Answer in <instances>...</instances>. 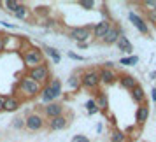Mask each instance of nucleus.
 Here are the masks:
<instances>
[{
  "instance_id": "nucleus-13",
  "label": "nucleus",
  "mask_w": 156,
  "mask_h": 142,
  "mask_svg": "<svg viewBox=\"0 0 156 142\" xmlns=\"http://www.w3.org/2000/svg\"><path fill=\"white\" fill-rule=\"evenodd\" d=\"M95 102H97V107H98V112H104V114L109 112V97H107L105 91H102V90L97 91Z\"/></svg>"
},
{
  "instance_id": "nucleus-34",
  "label": "nucleus",
  "mask_w": 156,
  "mask_h": 142,
  "mask_svg": "<svg viewBox=\"0 0 156 142\" xmlns=\"http://www.w3.org/2000/svg\"><path fill=\"white\" fill-rule=\"evenodd\" d=\"M35 14H39V16H48L49 14V7H37V11H35Z\"/></svg>"
},
{
  "instance_id": "nucleus-18",
  "label": "nucleus",
  "mask_w": 156,
  "mask_h": 142,
  "mask_svg": "<svg viewBox=\"0 0 156 142\" xmlns=\"http://www.w3.org/2000/svg\"><path fill=\"white\" fill-rule=\"evenodd\" d=\"M116 46L119 48V51H123V53H126L128 56H132V53H133V46H132V42L128 41L126 35H121L119 39H118V42H116Z\"/></svg>"
},
{
  "instance_id": "nucleus-25",
  "label": "nucleus",
  "mask_w": 156,
  "mask_h": 142,
  "mask_svg": "<svg viewBox=\"0 0 156 142\" xmlns=\"http://www.w3.org/2000/svg\"><path fill=\"white\" fill-rule=\"evenodd\" d=\"M121 65H125V67H132V65H137L139 63V56H135V55H132V56H125L119 60Z\"/></svg>"
},
{
  "instance_id": "nucleus-28",
  "label": "nucleus",
  "mask_w": 156,
  "mask_h": 142,
  "mask_svg": "<svg viewBox=\"0 0 156 142\" xmlns=\"http://www.w3.org/2000/svg\"><path fill=\"white\" fill-rule=\"evenodd\" d=\"M139 130H140V126H137V125H135V126H128L125 133L132 135V139H137V137H139Z\"/></svg>"
},
{
  "instance_id": "nucleus-16",
  "label": "nucleus",
  "mask_w": 156,
  "mask_h": 142,
  "mask_svg": "<svg viewBox=\"0 0 156 142\" xmlns=\"http://www.w3.org/2000/svg\"><path fill=\"white\" fill-rule=\"evenodd\" d=\"M130 95H132V100H133L135 104H139V105H144L146 104V93H144V88H142L140 84H137L130 91Z\"/></svg>"
},
{
  "instance_id": "nucleus-3",
  "label": "nucleus",
  "mask_w": 156,
  "mask_h": 142,
  "mask_svg": "<svg viewBox=\"0 0 156 142\" xmlns=\"http://www.w3.org/2000/svg\"><path fill=\"white\" fill-rule=\"evenodd\" d=\"M27 76H28L30 79H34L35 83H39V84L46 86L51 81L49 65L42 63V65H39V67H35V69H30V70H27Z\"/></svg>"
},
{
  "instance_id": "nucleus-17",
  "label": "nucleus",
  "mask_w": 156,
  "mask_h": 142,
  "mask_svg": "<svg viewBox=\"0 0 156 142\" xmlns=\"http://www.w3.org/2000/svg\"><path fill=\"white\" fill-rule=\"evenodd\" d=\"M149 118V107L144 104L137 109V112H135V121H137V126H142Z\"/></svg>"
},
{
  "instance_id": "nucleus-4",
  "label": "nucleus",
  "mask_w": 156,
  "mask_h": 142,
  "mask_svg": "<svg viewBox=\"0 0 156 142\" xmlns=\"http://www.w3.org/2000/svg\"><path fill=\"white\" fill-rule=\"evenodd\" d=\"M100 83V76L97 69H84L81 74V88L86 90H98Z\"/></svg>"
},
{
  "instance_id": "nucleus-21",
  "label": "nucleus",
  "mask_w": 156,
  "mask_h": 142,
  "mask_svg": "<svg viewBox=\"0 0 156 142\" xmlns=\"http://www.w3.org/2000/svg\"><path fill=\"white\" fill-rule=\"evenodd\" d=\"M42 51H44V55H48V56L53 60V63H60V62H62V55H60V51H58L56 48H51V46H46V44H44Z\"/></svg>"
},
{
  "instance_id": "nucleus-40",
  "label": "nucleus",
  "mask_w": 156,
  "mask_h": 142,
  "mask_svg": "<svg viewBox=\"0 0 156 142\" xmlns=\"http://www.w3.org/2000/svg\"><path fill=\"white\" fill-rule=\"evenodd\" d=\"M102 130H104V126H102V123H98V125H97V132L102 133Z\"/></svg>"
},
{
  "instance_id": "nucleus-2",
  "label": "nucleus",
  "mask_w": 156,
  "mask_h": 142,
  "mask_svg": "<svg viewBox=\"0 0 156 142\" xmlns=\"http://www.w3.org/2000/svg\"><path fill=\"white\" fill-rule=\"evenodd\" d=\"M21 58H23V63H25V67H27V70H30V69H35V67H39V65L46 63L44 62V53L41 48H35V46H23L21 49Z\"/></svg>"
},
{
  "instance_id": "nucleus-11",
  "label": "nucleus",
  "mask_w": 156,
  "mask_h": 142,
  "mask_svg": "<svg viewBox=\"0 0 156 142\" xmlns=\"http://www.w3.org/2000/svg\"><path fill=\"white\" fill-rule=\"evenodd\" d=\"M69 118L70 116H58V118H51V119L46 121V125H48V128H49L51 132H58V130H63V128H67V125H69Z\"/></svg>"
},
{
  "instance_id": "nucleus-12",
  "label": "nucleus",
  "mask_w": 156,
  "mask_h": 142,
  "mask_svg": "<svg viewBox=\"0 0 156 142\" xmlns=\"http://www.w3.org/2000/svg\"><path fill=\"white\" fill-rule=\"evenodd\" d=\"M65 114V107L60 104V102H53L49 105L44 107V116L51 119V118H58V116H63Z\"/></svg>"
},
{
  "instance_id": "nucleus-20",
  "label": "nucleus",
  "mask_w": 156,
  "mask_h": 142,
  "mask_svg": "<svg viewBox=\"0 0 156 142\" xmlns=\"http://www.w3.org/2000/svg\"><path fill=\"white\" fill-rule=\"evenodd\" d=\"M48 86L51 88V93H53V97L55 100H58L62 97V81L58 77H51V81L48 83Z\"/></svg>"
},
{
  "instance_id": "nucleus-35",
  "label": "nucleus",
  "mask_w": 156,
  "mask_h": 142,
  "mask_svg": "<svg viewBox=\"0 0 156 142\" xmlns=\"http://www.w3.org/2000/svg\"><path fill=\"white\" fill-rule=\"evenodd\" d=\"M5 34H0V53L2 51H5Z\"/></svg>"
},
{
  "instance_id": "nucleus-42",
  "label": "nucleus",
  "mask_w": 156,
  "mask_h": 142,
  "mask_svg": "<svg viewBox=\"0 0 156 142\" xmlns=\"http://www.w3.org/2000/svg\"><path fill=\"white\" fill-rule=\"evenodd\" d=\"M0 7H2V2H0Z\"/></svg>"
},
{
  "instance_id": "nucleus-39",
  "label": "nucleus",
  "mask_w": 156,
  "mask_h": 142,
  "mask_svg": "<svg viewBox=\"0 0 156 142\" xmlns=\"http://www.w3.org/2000/svg\"><path fill=\"white\" fill-rule=\"evenodd\" d=\"M79 49H84V48H88V42H83V44H77Z\"/></svg>"
},
{
  "instance_id": "nucleus-5",
  "label": "nucleus",
  "mask_w": 156,
  "mask_h": 142,
  "mask_svg": "<svg viewBox=\"0 0 156 142\" xmlns=\"http://www.w3.org/2000/svg\"><path fill=\"white\" fill-rule=\"evenodd\" d=\"M69 37L77 44L88 42V39L91 37V27H74L69 30Z\"/></svg>"
},
{
  "instance_id": "nucleus-41",
  "label": "nucleus",
  "mask_w": 156,
  "mask_h": 142,
  "mask_svg": "<svg viewBox=\"0 0 156 142\" xmlns=\"http://www.w3.org/2000/svg\"><path fill=\"white\" fill-rule=\"evenodd\" d=\"M151 79H156V72H151V76H149Z\"/></svg>"
},
{
  "instance_id": "nucleus-38",
  "label": "nucleus",
  "mask_w": 156,
  "mask_h": 142,
  "mask_svg": "<svg viewBox=\"0 0 156 142\" xmlns=\"http://www.w3.org/2000/svg\"><path fill=\"white\" fill-rule=\"evenodd\" d=\"M2 27H5V28H14V25H11L7 21H2Z\"/></svg>"
},
{
  "instance_id": "nucleus-37",
  "label": "nucleus",
  "mask_w": 156,
  "mask_h": 142,
  "mask_svg": "<svg viewBox=\"0 0 156 142\" xmlns=\"http://www.w3.org/2000/svg\"><path fill=\"white\" fill-rule=\"evenodd\" d=\"M151 98H153V102H156V86L151 90Z\"/></svg>"
},
{
  "instance_id": "nucleus-29",
  "label": "nucleus",
  "mask_w": 156,
  "mask_h": 142,
  "mask_svg": "<svg viewBox=\"0 0 156 142\" xmlns=\"http://www.w3.org/2000/svg\"><path fill=\"white\" fill-rule=\"evenodd\" d=\"M142 7H146L147 11H156V0H144Z\"/></svg>"
},
{
  "instance_id": "nucleus-6",
  "label": "nucleus",
  "mask_w": 156,
  "mask_h": 142,
  "mask_svg": "<svg viewBox=\"0 0 156 142\" xmlns=\"http://www.w3.org/2000/svg\"><path fill=\"white\" fill-rule=\"evenodd\" d=\"M44 116L39 112H30L27 116V119H25V128L28 130V132H39V130H42L44 126Z\"/></svg>"
},
{
  "instance_id": "nucleus-22",
  "label": "nucleus",
  "mask_w": 156,
  "mask_h": 142,
  "mask_svg": "<svg viewBox=\"0 0 156 142\" xmlns=\"http://www.w3.org/2000/svg\"><path fill=\"white\" fill-rule=\"evenodd\" d=\"M12 16L14 18H18V20H28V16H30V9L25 5V4H20V7L16 9L14 12H12Z\"/></svg>"
},
{
  "instance_id": "nucleus-31",
  "label": "nucleus",
  "mask_w": 156,
  "mask_h": 142,
  "mask_svg": "<svg viewBox=\"0 0 156 142\" xmlns=\"http://www.w3.org/2000/svg\"><path fill=\"white\" fill-rule=\"evenodd\" d=\"M146 18H147V21L151 23V25L156 27V11H147V12H146Z\"/></svg>"
},
{
  "instance_id": "nucleus-1",
  "label": "nucleus",
  "mask_w": 156,
  "mask_h": 142,
  "mask_svg": "<svg viewBox=\"0 0 156 142\" xmlns=\"http://www.w3.org/2000/svg\"><path fill=\"white\" fill-rule=\"evenodd\" d=\"M41 91H42V84L35 83L34 79H30L27 74L20 77V81H18V95L16 97L21 100V102L23 100L35 98V97L41 95Z\"/></svg>"
},
{
  "instance_id": "nucleus-8",
  "label": "nucleus",
  "mask_w": 156,
  "mask_h": 142,
  "mask_svg": "<svg viewBox=\"0 0 156 142\" xmlns=\"http://www.w3.org/2000/svg\"><path fill=\"white\" fill-rule=\"evenodd\" d=\"M121 35H125V30L121 28V27H118V25H114L112 28L105 34V37L102 39V44H105V46H112V44L118 42V39H119Z\"/></svg>"
},
{
  "instance_id": "nucleus-24",
  "label": "nucleus",
  "mask_w": 156,
  "mask_h": 142,
  "mask_svg": "<svg viewBox=\"0 0 156 142\" xmlns=\"http://www.w3.org/2000/svg\"><path fill=\"white\" fill-rule=\"evenodd\" d=\"M84 107H86V111H88V114H90V116H93V114L98 112V107H97V102H95V98L86 100Z\"/></svg>"
},
{
  "instance_id": "nucleus-14",
  "label": "nucleus",
  "mask_w": 156,
  "mask_h": 142,
  "mask_svg": "<svg viewBox=\"0 0 156 142\" xmlns=\"http://www.w3.org/2000/svg\"><path fill=\"white\" fill-rule=\"evenodd\" d=\"M118 83H119L125 90H128V91H132L135 86L139 84L137 79H135L133 76H130V74H119V76H118Z\"/></svg>"
},
{
  "instance_id": "nucleus-32",
  "label": "nucleus",
  "mask_w": 156,
  "mask_h": 142,
  "mask_svg": "<svg viewBox=\"0 0 156 142\" xmlns=\"http://www.w3.org/2000/svg\"><path fill=\"white\" fill-rule=\"evenodd\" d=\"M70 142H90V139H88L86 135L79 133V135H74V137H72V140H70Z\"/></svg>"
},
{
  "instance_id": "nucleus-27",
  "label": "nucleus",
  "mask_w": 156,
  "mask_h": 142,
  "mask_svg": "<svg viewBox=\"0 0 156 142\" xmlns=\"http://www.w3.org/2000/svg\"><path fill=\"white\" fill-rule=\"evenodd\" d=\"M77 4L83 9H86V11H93V9H95V5H97V2H93V0H79Z\"/></svg>"
},
{
  "instance_id": "nucleus-36",
  "label": "nucleus",
  "mask_w": 156,
  "mask_h": 142,
  "mask_svg": "<svg viewBox=\"0 0 156 142\" xmlns=\"http://www.w3.org/2000/svg\"><path fill=\"white\" fill-rule=\"evenodd\" d=\"M4 102H5V95H0V112L4 111Z\"/></svg>"
},
{
  "instance_id": "nucleus-9",
  "label": "nucleus",
  "mask_w": 156,
  "mask_h": 142,
  "mask_svg": "<svg viewBox=\"0 0 156 142\" xmlns=\"http://www.w3.org/2000/svg\"><path fill=\"white\" fill-rule=\"evenodd\" d=\"M128 20L133 23V27L139 30L140 34H144V35L149 34V27H147V23H146V20H144L142 16H139L137 12H133V11H130V12H128Z\"/></svg>"
},
{
  "instance_id": "nucleus-23",
  "label": "nucleus",
  "mask_w": 156,
  "mask_h": 142,
  "mask_svg": "<svg viewBox=\"0 0 156 142\" xmlns=\"http://www.w3.org/2000/svg\"><path fill=\"white\" fill-rule=\"evenodd\" d=\"M111 142H126V133L114 126L112 132H111Z\"/></svg>"
},
{
  "instance_id": "nucleus-19",
  "label": "nucleus",
  "mask_w": 156,
  "mask_h": 142,
  "mask_svg": "<svg viewBox=\"0 0 156 142\" xmlns=\"http://www.w3.org/2000/svg\"><path fill=\"white\" fill-rule=\"evenodd\" d=\"M81 74H83V70H76L67 81V84H69V88L72 91H79L81 90Z\"/></svg>"
},
{
  "instance_id": "nucleus-33",
  "label": "nucleus",
  "mask_w": 156,
  "mask_h": 142,
  "mask_svg": "<svg viewBox=\"0 0 156 142\" xmlns=\"http://www.w3.org/2000/svg\"><path fill=\"white\" fill-rule=\"evenodd\" d=\"M67 55H69V58H72V60H77V62H84V56H79L77 53H72V51H69Z\"/></svg>"
},
{
  "instance_id": "nucleus-7",
  "label": "nucleus",
  "mask_w": 156,
  "mask_h": 142,
  "mask_svg": "<svg viewBox=\"0 0 156 142\" xmlns=\"http://www.w3.org/2000/svg\"><path fill=\"white\" fill-rule=\"evenodd\" d=\"M111 28H112V21H109V20H102V21L95 23V25L91 27V37H95V39L102 41V39L105 37V34Z\"/></svg>"
},
{
  "instance_id": "nucleus-10",
  "label": "nucleus",
  "mask_w": 156,
  "mask_h": 142,
  "mask_svg": "<svg viewBox=\"0 0 156 142\" xmlns=\"http://www.w3.org/2000/svg\"><path fill=\"white\" fill-rule=\"evenodd\" d=\"M98 76H100V83L105 86H111L114 83H118V72L116 70H111V69H104V67H100L98 70Z\"/></svg>"
},
{
  "instance_id": "nucleus-26",
  "label": "nucleus",
  "mask_w": 156,
  "mask_h": 142,
  "mask_svg": "<svg viewBox=\"0 0 156 142\" xmlns=\"http://www.w3.org/2000/svg\"><path fill=\"white\" fill-rule=\"evenodd\" d=\"M20 4L21 2H18V0H5V2H2V7H5L9 12H14L16 9L20 7Z\"/></svg>"
},
{
  "instance_id": "nucleus-30",
  "label": "nucleus",
  "mask_w": 156,
  "mask_h": 142,
  "mask_svg": "<svg viewBox=\"0 0 156 142\" xmlns=\"http://www.w3.org/2000/svg\"><path fill=\"white\" fill-rule=\"evenodd\" d=\"M12 128H16V130L25 128V119H23V118H16V119L12 121Z\"/></svg>"
},
{
  "instance_id": "nucleus-15",
  "label": "nucleus",
  "mask_w": 156,
  "mask_h": 142,
  "mask_svg": "<svg viewBox=\"0 0 156 142\" xmlns=\"http://www.w3.org/2000/svg\"><path fill=\"white\" fill-rule=\"evenodd\" d=\"M20 105H21V100L18 98L16 95H12V97H5V102H4V111H5V112H14V111L20 109Z\"/></svg>"
}]
</instances>
